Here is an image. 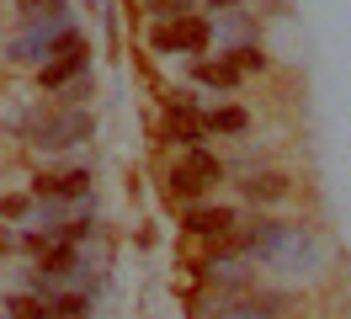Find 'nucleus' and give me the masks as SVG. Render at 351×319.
I'll use <instances>...</instances> for the list:
<instances>
[{"mask_svg":"<svg viewBox=\"0 0 351 319\" xmlns=\"http://www.w3.org/2000/svg\"><path fill=\"white\" fill-rule=\"evenodd\" d=\"M245 255H256L266 266H308L314 261V239L298 224H277V218H256L245 224Z\"/></svg>","mask_w":351,"mask_h":319,"instance_id":"1","label":"nucleus"},{"mask_svg":"<svg viewBox=\"0 0 351 319\" xmlns=\"http://www.w3.org/2000/svg\"><path fill=\"white\" fill-rule=\"evenodd\" d=\"M69 32H75V27H69V11L43 16V21H27V32L11 43V54H5V59H11V64H38V69H43V64L64 48Z\"/></svg>","mask_w":351,"mask_h":319,"instance_id":"2","label":"nucleus"},{"mask_svg":"<svg viewBox=\"0 0 351 319\" xmlns=\"http://www.w3.org/2000/svg\"><path fill=\"white\" fill-rule=\"evenodd\" d=\"M223 181V165L208 154V149H186L181 160L171 165V176H165V191H176V197H197V191L219 187Z\"/></svg>","mask_w":351,"mask_h":319,"instance_id":"3","label":"nucleus"},{"mask_svg":"<svg viewBox=\"0 0 351 319\" xmlns=\"http://www.w3.org/2000/svg\"><path fill=\"white\" fill-rule=\"evenodd\" d=\"M208 38H213V27L202 16H176V21H154L149 48L154 54H202Z\"/></svg>","mask_w":351,"mask_h":319,"instance_id":"4","label":"nucleus"},{"mask_svg":"<svg viewBox=\"0 0 351 319\" xmlns=\"http://www.w3.org/2000/svg\"><path fill=\"white\" fill-rule=\"evenodd\" d=\"M90 133V112L80 106H64V112H48L43 123H32V144L38 149H69Z\"/></svg>","mask_w":351,"mask_h":319,"instance_id":"5","label":"nucleus"},{"mask_svg":"<svg viewBox=\"0 0 351 319\" xmlns=\"http://www.w3.org/2000/svg\"><path fill=\"white\" fill-rule=\"evenodd\" d=\"M160 139H165V144H181V149H202L208 123H202V112L192 102H171L165 117H160Z\"/></svg>","mask_w":351,"mask_h":319,"instance_id":"6","label":"nucleus"},{"mask_svg":"<svg viewBox=\"0 0 351 319\" xmlns=\"http://www.w3.org/2000/svg\"><path fill=\"white\" fill-rule=\"evenodd\" d=\"M80 69H86V43H80V32H69L64 48H59L43 69H38V80H43V91H69Z\"/></svg>","mask_w":351,"mask_h":319,"instance_id":"7","label":"nucleus"},{"mask_svg":"<svg viewBox=\"0 0 351 319\" xmlns=\"http://www.w3.org/2000/svg\"><path fill=\"white\" fill-rule=\"evenodd\" d=\"M186 229L202 234V239H223V234L240 229V213L234 208H192L186 213Z\"/></svg>","mask_w":351,"mask_h":319,"instance_id":"8","label":"nucleus"},{"mask_svg":"<svg viewBox=\"0 0 351 319\" xmlns=\"http://www.w3.org/2000/svg\"><path fill=\"white\" fill-rule=\"evenodd\" d=\"M86 187H90L86 170H64V176H38L32 197H86Z\"/></svg>","mask_w":351,"mask_h":319,"instance_id":"9","label":"nucleus"},{"mask_svg":"<svg viewBox=\"0 0 351 319\" xmlns=\"http://www.w3.org/2000/svg\"><path fill=\"white\" fill-rule=\"evenodd\" d=\"M245 197L250 202H282L287 197V176H277V170H261V176H250V181H240Z\"/></svg>","mask_w":351,"mask_h":319,"instance_id":"10","label":"nucleus"},{"mask_svg":"<svg viewBox=\"0 0 351 319\" xmlns=\"http://www.w3.org/2000/svg\"><path fill=\"white\" fill-rule=\"evenodd\" d=\"M192 75H197L202 85H213V91H234V85H240V69H234L229 59H213V64L202 59L197 69H192Z\"/></svg>","mask_w":351,"mask_h":319,"instance_id":"11","label":"nucleus"},{"mask_svg":"<svg viewBox=\"0 0 351 319\" xmlns=\"http://www.w3.org/2000/svg\"><path fill=\"white\" fill-rule=\"evenodd\" d=\"M202 123H208V133H245L250 117H245L240 106H213V112H202Z\"/></svg>","mask_w":351,"mask_h":319,"instance_id":"12","label":"nucleus"},{"mask_svg":"<svg viewBox=\"0 0 351 319\" xmlns=\"http://www.w3.org/2000/svg\"><path fill=\"white\" fill-rule=\"evenodd\" d=\"M86 309L90 303L80 293H53L48 298V319H86Z\"/></svg>","mask_w":351,"mask_h":319,"instance_id":"13","label":"nucleus"},{"mask_svg":"<svg viewBox=\"0 0 351 319\" xmlns=\"http://www.w3.org/2000/svg\"><path fill=\"white\" fill-rule=\"evenodd\" d=\"M138 11H149L154 21H176V16H192V0H138Z\"/></svg>","mask_w":351,"mask_h":319,"instance_id":"14","label":"nucleus"},{"mask_svg":"<svg viewBox=\"0 0 351 319\" xmlns=\"http://www.w3.org/2000/svg\"><path fill=\"white\" fill-rule=\"evenodd\" d=\"M11 319H48V298H11Z\"/></svg>","mask_w":351,"mask_h":319,"instance_id":"15","label":"nucleus"},{"mask_svg":"<svg viewBox=\"0 0 351 319\" xmlns=\"http://www.w3.org/2000/svg\"><path fill=\"white\" fill-rule=\"evenodd\" d=\"M213 319H277V309H261V303H229Z\"/></svg>","mask_w":351,"mask_h":319,"instance_id":"16","label":"nucleus"},{"mask_svg":"<svg viewBox=\"0 0 351 319\" xmlns=\"http://www.w3.org/2000/svg\"><path fill=\"white\" fill-rule=\"evenodd\" d=\"M229 64H234V69H266V54H256V48H234Z\"/></svg>","mask_w":351,"mask_h":319,"instance_id":"17","label":"nucleus"},{"mask_svg":"<svg viewBox=\"0 0 351 319\" xmlns=\"http://www.w3.org/2000/svg\"><path fill=\"white\" fill-rule=\"evenodd\" d=\"M0 213H5V218H27V213H32V197H5Z\"/></svg>","mask_w":351,"mask_h":319,"instance_id":"18","label":"nucleus"},{"mask_svg":"<svg viewBox=\"0 0 351 319\" xmlns=\"http://www.w3.org/2000/svg\"><path fill=\"white\" fill-rule=\"evenodd\" d=\"M11 245H16V239H11V229H0V255L11 250Z\"/></svg>","mask_w":351,"mask_h":319,"instance_id":"19","label":"nucleus"}]
</instances>
